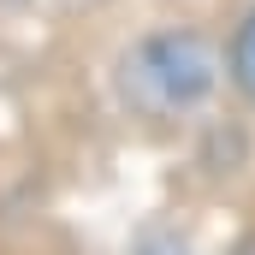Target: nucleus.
Masks as SVG:
<instances>
[{"label": "nucleus", "instance_id": "1", "mask_svg": "<svg viewBox=\"0 0 255 255\" xmlns=\"http://www.w3.org/2000/svg\"><path fill=\"white\" fill-rule=\"evenodd\" d=\"M119 101L142 119H178L196 113L214 83H220V48L190 30V24H166V30H148L142 42H130L119 54Z\"/></svg>", "mask_w": 255, "mask_h": 255}, {"label": "nucleus", "instance_id": "2", "mask_svg": "<svg viewBox=\"0 0 255 255\" xmlns=\"http://www.w3.org/2000/svg\"><path fill=\"white\" fill-rule=\"evenodd\" d=\"M232 83L244 89V101L255 107V12L238 24V36H232Z\"/></svg>", "mask_w": 255, "mask_h": 255}]
</instances>
